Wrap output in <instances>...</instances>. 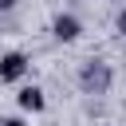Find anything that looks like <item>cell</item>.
Segmentation results:
<instances>
[{"instance_id":"2","label":"cell","mask_w":126,"mask_h":126,"mask_svg":"<svg viewBox=\"0 0 126 126\" xmlns=\"http://www.w3.org/2000/svg\"><path fill=\"white\" fill-rule=\"evenodd\" d=\"M28 67H32V59L24 51H4L0 55V83H24Z\"/></svg>"},{"instance_id":"1","label":"cell","mask_w":126,"mask_h":126,"mask_svg":"<svg viewBox=\"0 0 126 126\" xmlns=\"http://www.w3.org/2000/svg\"><path fill=\"white\" fill-rule=\"evenodd\" d=\"M110 87H114V67L106 63V59H83V67H79V91L83 94H110Z\"/></svg>"},{"instance_id":"3","label":"cell","mask_w":126,"mask_h":126,"mask_svg":"<svg viewBox=\"0 0 126 126\" xmlns=\"http://www.w3.org/2000/svg\"><path fill=\"white\" fill-rule=\"evenodd\" d=\"M51 35H55L59 43H75V39L83 35V20H79L75 12H59V16L51 20Z\"/></svg>"},{"instance_id":"6","label":"cell","mask_w":126,"mask_h":126,"mask_svg":"<svg viewBox=\"0 0 126 126\" xmlns=\"http://www.w3.org/2000/svg\"><path fill=\"white\" fill-rule=\"evenodd\" d=\"M16 4H20V0H0V16H4V12H12Z\"/></svg>"},{"instance_id":"5","label":"cell","mask_w":126,"mask_h":126,"mask_svg":"<svg viewBox=\"0 0 126 126\" xmlns=\"http://www.w3.org/2000/svg\"><path fill=\"white\" fill-rule=\"evenodd\" d=\"M114 32L126 39V8H118V16H114Z\"/></svg>"},{"instance_id":"7","label":"cell","mask_w":126,"mask_h":126,"mask_svg":"<svg viewBox=\"0 0 126 126\" xmlns=\"http://www.w3.org/2000/svg\"><path fill=\"white\" fill-rule=\"evenodd\" d=\"M0 126H28L24 118H0Z\"/></svg>"},{"instance_id":"4","label":"cell","mask_w":126,"mask_h":126,"mask_svg":"<svg viewBox=\"0 0 126 126\" xmlns=\"http://www.w3.org/2000/svg\"><path fill=\"white\" fill-rule=\"evenodd\" d=\"M16 102H20L24 114H39V110L47 106V94H43V87L32 83V87H20V91H16Z\"/></svg>"}]
</instances>
